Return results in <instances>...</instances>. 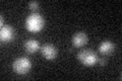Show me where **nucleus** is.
I'll return each mask as SVG.
<instances>
[{
    "label": "nucleus",
    "mask_w": 122,
    "mask_h": 81,
    "mask_svg": "<svg viewBox=\"0 0 122 81\" xmlns=\"http://www.w3.org/2000/svg\"><path fill=\"white\" fill-rule=\"evenodd\" d=\"M71 42H72V45H73L74 47H77V48L83 47V46L87 43V36L86 34V33L78 32V33L73 34Z\"/></svg>",
    "instance_id": "nucleus-6"
},
{
    "label": "nucleus",
    "mask_w": 122,
    "mask_h": 81,
    "mask_svg": "<svg viewBox=\"0 0 122 81\" xmlns=\"http://www.w3.org/2000/svg\"><path fill=\"white\" fill-rule=\"evenodd\" d=\"M28 7H29L30 9H32V10H36V9L39 8V2H37V1H30V2H29Z\"/></svg>",
    "instance_id": "nucleus-9"
},
{
    "label": "nucleus",
    "mask_w": 122,
    "mask_h": 81,
    "mask_svg": "<svg viewBox=\"0 0 122 81\" xmlns=\"http://www.w3.org/2000/svg\"><path fill=\"white\" fill-rule=\"evenodd\" d=\"M114 49H115V46H114V44L111 41H105L103 43H101L100 46H99V51L102 54H104V55H110V54H112Z\"/></svg>",
    "instance_id": "nucleus-8"
},
{
    "label": "nucleus",
    "mask_w": 122,
    "mask_h": 81,
    "mask_svg": "<svg viewBox=\"0 0 122 81\" xmlns=\"http://www.w3.org/2000/svg\"><path fill=\"white\" fill-rule=\"evenodd\" d=\"M77 59L86 66H93L98 63L99 57L94 51L91 50H81L77 54Z\"/></svg>",
    "instance_id": "nucleus-3"
},
{
    "label": "nucleus",
    "mask_w": 122,
    "mask_h": 81,
    "mask_svg": "<svg viewBox=\"0 0 122 81\" xmlns=\"http://www.w3.org/2000/svg\"><path fill=\"white\" fill-rule=\"evenodd\" d=\"M24 47H25V50L28 53L34 54L40 49V44L37 40H35V38H29V40H26L25 42Z\"/></svg>",
    "instance_id": "nucleus-7"
},
{
    "label": "nucleus",
    "mask_w": 122,
    "mask_h": 81,
    "mask_svg": "<svg viewBox=\"0 0 122 81\" xmlns=\"http://www.w3.org/2000/svg\"><path fill=\"white\" fill-rule=\"evenodd\" d=\"M98 63L100 64L101 66H105L106 63H107V60L105 59V58H102V59H100V58H99V59H98Z\"/></svg>",
    "instance_id": "nucleus-10"
},
{
    "label": "nucleus",
    "mask_w": 122,
    "mask_h": 81,
    "mask_svg": "<svg viewBox=\"0 0 122 81\" xmlns=\"http://www.w3.org/2000/svg\"><path fill=\"white\" fill-rule=\"evenodd\" d=\"M45 26V19L40 13L34 12L25 19V29L30 33H39Z\"/></svg>",
    "instance_id": "nucleus-1"
},
{
    "label": "nucleus",
    "mask_w": 122,
    "mask_h": 81,
    "mask_svg": "<svg viewBox=\"0 0 122 81\" xmlns=\"http://www.w3.org/2000/svg\"><path fill=\"white\" fill-rule=\"evenodd\" d=\"M30 68H32V63H30V61L25 57L17 58L12 63L13 71L20 75H24L25 73H28L30 70Z\"/></svg>",
    "instance_id": "nucleus-2"
},
{
    "label": "nucleus",
    "mask_w": 122,
    "mask_h": 81,
    "mask_svg": "<svg viewBox=\"0 0 122 81\" xmlns=\"http://www.w3.org/2000/svg\"><path fill=\"white\" fill-rule=\"evenodd\" d=\"M0 24H0V25H1V28H2V26H4V24H3V16H1V18H0Z\"/></svg>",
    "instance_id": "nucleus-11"
},
{
    "label": "nucleus",
    "mask_w": 122,
    "mask_h": 81,
    "mask_svg": "<svg viewBox=\"0 0 122 81\" xmlns=\"http://www.w3.org/2000/svg\"><path fill=\"white\" fill-rule=\"evenodd\" d=\"M41 53L47 60H53L57 56V49L51 44H46L41 48Z\"/></svg>",
    "instance_id": "nucleus-4"
},
{
    "label": "nucleus",
    "mask_w": 122,
    "mask_h": 81,
    "mask_svg": "<svg viewBox=\"0 0 122 81\" xmlns=\"http://www.w3.org/2000/svg\"><path fill=\"white\" fill-rule=\"evenodd\" d=\"M14 29L11 28L10 25H4L1 28L0 30V38L2 42H10L14 38Z\"/></svg>",
    "instance_id": "nucleus-5"
}]
</instances>
